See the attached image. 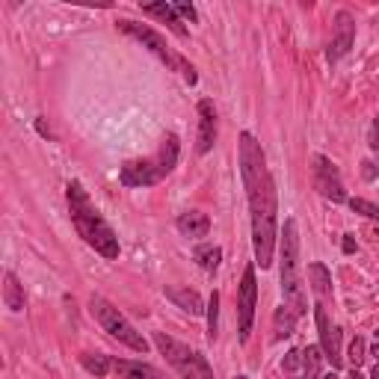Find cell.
Returning <instances> with one entry per match:
<instances>
[{
  "label": "cell",
  "instance_id": "cell-25",
  "mask_svg": "<svg viewBox=\"0 0 379 379\" xmlns=\"http://www.w3.org/2000/svg\"><path fill=\"white\" fill-rule=\"evenodd\" d=\"M350 208H353L355 213L368 216V219H379V208H376L373 202H368V198H350Z\"/></svg>",
  "mask_w": 379,
  "mask_h": 379
},
{
  "label": "cell",
  "instance_id": "cell-11",
  "mask_svg": "<svg viewBox=\"0 0 379 379\" xmlns=\"http://www.w3.org/2000/svg\"><path fill=\"white\" fill-rule=\"evenodd\" d=\"M353 42H355V21H353V15H350L347 9H341V12L335 15L332 45H329V51H326L329 63H338L341 56H347V54H350V48H353Z\"/></svg>",
  "mask_w": 379,
  "mask_h": 379
},
{
  "label": "cell",
  "instance_id": "cell-12",
  "mask_svg": "<svg viewBox=\"0 0 379 379\" xmlns=\"http://www.w3.org/2000/svg\"><path fill=\"white\" fill-rule=\"evenodd\" d=\"M213 146H216V107H213V101L202 98V101H198V143H196V151L208 154Z\"/></svg>",
  "mask_w": 379,
  "mask_h": 379
},
{
  "label": "cell",
  "instance_id": "cell-29",
  "mask_svg": "<svg viewBox=\"0 0 379 379\" xmlns=\"http://www.w3.org/2000/svg\"><path fill=\"white\" fill-rule=\"evenodd\" d=\"M344 252H347V255H353V252H355V241H353V234H347V237H344Z\"/></svg>",
  "mask_w": 379,
  "mask_h": 379
},
{
  "label": "cell",
  "instance_id": "cell-26",
  "mask_svg": "<svg viewBox=\"0 0 379 379\" xmlns=\"http://www.w3.org/2000/svg\"><path fill=\"white\" fill-rule=\"evenodd\" d=\"M368 146H370V151H373V157H376V169H379V116L373 118V125H370V131H368Z\"/></svg>",
  "mask_w": 379,
  "mask_h": 379
},
{
  "label": "cell",
  "instance_id": "cell-22",
  "mask_svg": "<svg viewBox=\"0 0 379 379\" xmlns=\"http://www.w3.org/2000/svg\"><path fill=\"white\" fill-rule=\"evenodd\" d=\"M320 358H326L320 347H305L303 350V376L305 379H320Z\"/></svg>",
  "mask_w": 379,
  "mask_h": 379
},
{
  "label": "cell",
  "instance_id": "cell-2",
  "mask_svg": "<svg viewBox=\"0 0 379 379\" xmlns=\"http://www.w3.org/2000/svg\"><path fill=\"white\" fill-rule=\"evenodd\" d=\"M66 196H69V213H71V223L77 228V234L101 255L107 261H116L118 258V237L116 231L107 226V219L98 213V208L92 205V198L86 196L84 184L81 181H71L66 187Z\"/></svg>",
  "mask_w": 379,
  "mask_h": 379
},
{
  "label": "cell",
  "instance_id": "cell-24",
  "mask_svg": "<svg viewBox=\"0 0 379 379\" xmlns=\"http://www.w3.org/2000/svg\"><path fill=\"white\" fill-rule=\"evenodd\" d=\"M365 353H368V347H365V338H353L350 341V368H362V362H365Z\"/></svg>",
  "mask_w": 379,
  "mask_h": 379
},
{
  "label": "cell",
  "instance_id": "cell-20",
  "mask_svg": "<svg viewBox=\"0 0 379 379\" xmlns=\"http://www.w3.org/2000/svg\"><path fill=\"white\" fill-rule=\"evenodd\" d=\"M196 261H198V267L202 270H208V273H213L216 267H219V261H223V249L219 246H211V243H205V246H196Z\"/></svg>",
  "mask_w": 379,
  "mask_h": 379
},
{
  "label": "cell",
  "instance_id": "cell-4",
  "mask_svg": "<svg viewBox=\"0 0 379 379\" xmlns=\"http://www.w3.org/2000/svg\"><path fill=\"white\" fill-rule=\"evenodd\" d=\"M282 293H285V305H290L299 317L308 311L305 285H303V264H299L296 219H285V231H282Z\"/></svg>",
  "mask_w": 379,
  "mask_h": 379
},
{
  "label": "cell",
  "instance_id": "cell-32",
  "mask_svg": "<svg viewBox=\"0 0 379 379\" xmlns=\"http://www.w3.org/2000/svg\"><path fill=\"white\" fill-rule=\"evenodd\" d=\"M373 355H379V341H376V347H373Z\"/></svg>",
  "mask_w": 379,
  "mask_h": 379
},
{
  "label": "cell",
  "instance_id": "cell-27",
  "mask_svg": "<svg viewBox=\"0 0 379 379\" xmlns=\"http://www.w3.org/2000/svg\"><path fill=\"white\" fill-rule=\"evenodd\" d=\"M282 368H285L288 373H293L296 368H303V350H288V355H285Z\"/></svg>",
  "mask_w": 379,
  "mask_h": 379
},
{
  "label": "cell",
  "instance_id": "cell-21",
  "mask_svg": "<svg viewBox=\"0 0 379 379\" xmlns=\"http://www.w3.org/2000/svg\"><path fill=\"white\" fill-rule=\"evenodd\" d=\"M81 365H84L92 376L101 379V376H107V373H110L113 358H110V355H98V353H84V355H81Z\"/></svg>",
  "mask_w": 379,
  "mask_h": 379
},
{
  "label": "cell",
  "instance_id": "cell-18",
  "mask_svg": "<svg viewBox=\"0 0 379 379\" xmlns=\"http://www.w3.org/2000/svg\"><path fill=\"white\" fill-rule=\"evenodd\" d=\"M296 320L299 314L290 308V305H278L276 314H273V341H285L296 332Z\"/></svg>",
  "mask_w": 379,
  "mask_h": 379
},
{
  "label": "cell",
  "instance_id": "cell-16",
  "mask_svg": "<svg viewBox=\"0 0 379 379\" xmlns=\"http://www.w3.org/2000/svg\"><path fill=\"white\" fill-rule=\"evenodd\" d=\"M175 226H178V231H181L184 237H208L211 219L202 211H187V213H181V216L175 219Z\"/></svg>",
  "mask_w": 379,
  "mask_h": 379
},
{
  "label": "cell",
  "instance_id": "cell-23",
  "mask_svg": "<svg viewBox=\"0 0 379 379\" xmlns=\"http://www.w3.org/2000/svg\"><path fill=\"white\" fill-rule=\"evenodd\" d=\"M216 335H219V290H213L208 299V341L211 344L216 341Z\"/></svg>",
  "mask_w": 379,
  "mask_h": 379
},
{
  "label": "cell",
  "instance_id": "cell-35",
  "mask_svg": "<svg viewBox=\"0 0 379 379\" xmlns=\"http://www.w3.org/2000/svg\"><path fill=\"white\" fill-rule=\"evenodd\" d=\"M234 379H249V376H234Z\"/></svg>",
  "mask_w": 379,
  "mask_h": 379
},
{
  "label": "cell",
  "instance_id": "cell-1",
  "mask_svg": "<svg viewBox=\"0 0 379 379\" xmlns=\"http://www.w3.org/2000/svg\"><path fill=\"white\" fill-rule=\"evenodd\" d=\"M241 178L249 198V216H252V246H255V264L261 270L273 267V249H276V231H278V196L276 181L267 169V157L261 143L243 131L241 133Z\"/></svg>",
  "mask_w": 379,
  "mask_h": 379
},
{
  "label": "cell",
  "instance_id": "cell-15",
  "mask_svg": "<svg viewBox=\"0 0 379 379\" xmlns=\"http://www.w3.org/2000/svg\"><path fill=\"white\" fill-rule=\"evenodd\" d=\"M113 370L118 379H166L161 370H154L146 362H131V358H113Z\"/></svg>",
  "mask_w": 379,
  "mask_h": 379
},
{
  "label": "cell",
  "instance_id": "cell-13",
  "mask_svg": "<svg viewBox=\"0 0 379 379\" xmlns=\"http://www.w3.org/2000/svg\"><path fill=\"white\" fill-rule=\"evenodd\" d=\"M308 278H311V290L317 296V305H329V299H332V273L326 270V264L320 261H311L308 264Z\"/></svg>",
  "mask_w": 379,
  "mask_h": 379
},
{
  "label": "cell",
  "instance_id": "cell-8",
  "mask_svg": "<svg viewBox=\"0 0 379 379\" xmlns=\"http://www.w3.org/2000/svg\"><path fill=\"white\" fill-rule=\"evenodd\" d=\"M255 303H258V282H255V264H246L241 288H237V320H241V344L249 341L252 323H255Z\"/></svg>",
  "mask_w": 379,
  "mask_h": 379
},
{
  "label": "cell",
  "instance_id": "cell-17",
  "mask_svg": "<svg viewBox=\"0 0 379 379\" xmlns=\"http://www.w3.org/2000/svg\"><path fill=\"white\" fill-rule=\"evenodd\" d=\"M166 296L187 314H205L208 311V305L202 303V296H198L196 290H190V288H166Z\"/></svg>",
  "mask_w": 379,
  "mask_h": 379
},
{
  "label": "cell",
  "instance_id": "cell-6",
  "mask_svg": "<svg viewBox=\"0 0 379 379\" xmlns=\"http://www.w3.org/2000/svg\"><path fill=\"white\" fill-rule=\"evenodd\" d=\"M89 311H92L95 320L101 323V329H104L110 338H116L118 344L131 347L133 353H148V341L143 338V332H136L128 317L118 311L113 303H107L104 296H92V299H89Z\"/></svg>",
  "mask_w": 379,
  "mask_h": 379
},
{
  "label": "cell",
  "instance_id": "cell-19",
  "mask_svg": "<svg viewBox=\"0 0 379 379\" xmlns=\"http://www.w3.org/2000/svg\"><path fill=\"white\" fill-rule=\"evenodd\" d=\"M4 303H6V308L9 311H24V285L18 282V276L9 270L6 276H4Z\"/></svg>",
  "mask_w": 379,
  "mask_h": 379
},
{
  "label": "cell",
  "instance_id": "cell-30",
  "mask_svg": "<svg viewBox=\"0 0 379 379\" xmlns=\"http://www.w3.org/2000/svg\"><path fill=\"white\" fill-rule=\"evenodd\" d=\"M347 379H365V376H362V370H358V368H353V370H350V376H347Z\"/></svg>",
  "mask_w": 379,
  "mask_h": 379
},
{
  "label": "cell",
  "instance_id": "cell-5",
  "mask_svg": "<svg viewBox=\"0 0 379 379\" xmlns=\"http://www.w3.org/2000/svg\"><path fill=\"white\" fill-rule=\"evenodd\" d=\"M116 27L122 30V33H128V36H133L136 42L143 45V48H148V51H151L157 59H161V63H163L169 71H178V74H181L190 86L198 81L196 69H193V66H190L187 59H184L181 54H178L175 48H169V45H166V39H163L161 33H157V30H151V27H146V24H136V21H118Z\"/></svg>",
  "mask_w": 379,
  "mask_h": 379
},
{
  "label": "cell",
  "instance_id": "cell-14",
  "mask_svg": "<svg viewBox=\"0 0 379 379\" xmlns=\"http://www.w3.org/2000/svg\"><path fill=\"white\" fill-rule=\"evenodd\" d=\"M143 15H154V18H161V21L175 33V36H181V39H187L190 36V30L184 27V21H181V15L175 12V4H166V0H161V4H148V6H143Z\"/></svg>",
  "mask_w": 379,
  "mask_h": 379
},
{
  "label": "cell",
  "instance_id": "cell-31",
  "mask_svg": "<svg viewBox=\"0 0 379 379\" xmlns=\"http://www.w3.org/2000/svg\"><path fill=\"white\" fill-rule=\"evenodd\" d=\"M370 379H379V362L373 365V370H370Z\"/></svg>",
  "mask_w": 379,
  "mask_h": 379
},
{
  "label": "cell",
  "instance_id": "cell-33",
  "mask_svg": "<svg viewBox=\"0 0 379 379\" xmlns=\"http://www.w3.org/2000/svg\"><path fill=\"white\" fill-rule=\"evenodd\" d=\"M323 379H338V376H335V373H326V376H323Z\"/></svg>",
  "mask_w": 379,
  "mask_h": 379
},
{
  "label": "cell",
  "instance_id": "cell-7",
  "mask_svg": "<svg viewBox=\"0 0 379 379\" xmlns=\"http://www.w3.org/2000/svg\"><path fill=\"white\" fill-rule=\"evenodd\" d=\"M154 344H157V350H161V355H163L166 362H169L178 373H181L184 379H213V370H211V365H208V358H205L202 353L190 350L187 344L175 341L172 335L154 332Z\"/></svg>",
  "mask_w": 379,
  "mask_h": 379
},
{
  "label": "cell",
  "instance_id": "cell-34",
  "mask_svg": "<svg viewBox=\"0 0 379 379\" xmlns=\"http://www.w3.org/2000/svg\"><path fill=\"white\" fill-rule=\"evenodd\" d=\"M373 335H376V341H379V329H376V332H373Z\"/></svg>",
  "mask_w": 379,
  "mask_h": 379
},
{
  "label": "cell",
  "instance_id": "cell-9",
  "mask_svg": "<svg viewBox=\"0 0 379 379\" xmlns=\"http://www.w3.org/2000/svg\"><path fill=\"white\" fill-rule=\"evenodd\" d=\"M314 166V187L320 190V196L323 198H329V202H347V190H344V184H341V172H338V166L329 161V157H323V154H314V161H311Z\"/></svg>",
  "mask_w": 379,
  "mask_h": 379
},
{
  "label": "cell",
  "instance_id": "cell-3",
  "mask_svg": "<svg viewBox=\"0 0 379 379\" xmlns=\"http://www.w3.org/2000/svg\"><path fill=\"white\" fill-rule=\"evenodd\" d=\"M178 154H181V143H178L175 133H166L161 148H157L151 157H143V161H128L118 172V181L125 187H151L161 184L163 178L178 166Z\"/></svg>",
  "mask_w": 379,
  "mask_h": 379
},
{
  "label": "cell",
  "instance_id": "cell-10",
  "mask_svg": "<svg viewBox=\"0 0 379 379\" xmlns=\"http://www.w3.org/2000/svg\"><path fill=\"white\" fill-rule=\"evenodd\" d=\"M314 320H317V332H320V350L332 362V370H338L344 365V353H341V326H335L329 320V314L323 305H314Z\"/></svg>",
  "mask_w": 379,
  "mask_h": 379
},
{
  "label": "cell",
  "instance_id": "cell-28",
  "mask_svg": "<svg viewBox=\"0 0 379 379\" xmlns=\"http://www.w3.org/2000/svg\"><path fill=\"white\" fill-rule=\"evenodd\" d=\"M175 12L181 15V18H187V21H196V9H193V4H175Z\"/></svg>",
  "mask_w": 379,
  "mask_h": 379
}]
</instances>
